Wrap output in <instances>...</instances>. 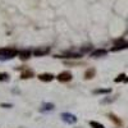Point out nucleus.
<instances>
[{
	"instance_id": "obj_1",
	"label": "nucleus",
	"mask_w": 128,
	"mask_h": 128,
	"mask_svg": "<svg viewBox=\"0 0 128 128\" xmlns=\"http://www.w3.org/2000/svg\"><path fill=\"white\" fill-rule=\"evenodd\" d=\"M16 55H19V51H17L16 49H0V56L14 58Z\"/></svg>"
},
{
	"instance_id": "obj_2",
	"label": "nucleus",
	"mask_w": 128,
	"mask_h": 128,
	"mask_svg": "<svg viewBox=\"0 0 128 128\" xmlns=\"http://www.w3.org/2000/svg\"><path fill=\"white\" fill-rule=\"evenodd\" d=\"M124 49H128V41L116 40L115 41V46L112 49V51H119V50H124Z\"/></svg>"
},
{
	"instance_id": "obj_3",
	"label": "nucleus",
	"mask_w": 128,
	"mask_h": 128,
	"mask_svg": "<svg viewBox=\"0 0 128 128\" xmlns=\"http://www.w3.org/2000/svg\"><path fill=\"white\" fill-rule=\"evenodd\" d=\"M56 78H58L59 82H69L72 80V74L69 72H62Z\"/></svg>"
},
{
	"instance_id": "obj_4",
	"label": "nucleus",
	"mask_w": 128,
	"mask_h": 128,
	"mask_svg": "<svg viewBox=\"0 0 128 128\" xmlns=\"http://www.w3.org/2000/svg\"><path fill=\"white\" fill-rule=\"evenodd\" d=\"M54 78L55 77L52 76L51 73H42V74H40V76H38V80L42 81V82H51Z\"/></svg>"
},
{
	"instance_id": "obj_5",
	"label": "nucleus",
	"mask_w": 128,
	"mask_h": 128,
	"mask_svg": "<svg viewBox=\"0 0 128 128\" xmlns=\"http://www.w3.org/2000/svg\"><path fill=\"white\" fill-rule=\"evenodd\" d=\"M49 52V49H38V50H35L34 55L35 56H44Z\"/></svg>"
},
{
	"instance_id": "obj_6",
	"label": "nucleus",
	"mask_w": 128,
	"mask_h": 128,
	"mask_svg": "<svg viewBox=\"0 0 128 128\" xmlns=\"http://www.w3.org/2000/svg\"><path fill=\"white\" fill-rule=\"evenodd\" d=\"M62 116H63V119H64V120H68L69 123H74V122L77 120L76 116H73V115H70V114H63Z\"/></svg>"
},
{
	"instance_id": "obj_7",
	"label": "nucleus",
	"mask_w": 128,
	"mask_h": 128,
	"mask_svg": "<svg viewBox=\"0 0 128 128\" xmlns=\"http://www.w3.org/2000/svg\"><path fill=\"white\" fill-rule=\"evenodd\" d=\"M106 50H95L92 54H91V56H94V58H98V56H102V55H106Z\"/></svg>"
},
{
	"instance_id": "obj_8",
	"label": "nucleus",
	"mask_w": 128,
	"mask_h": 128,
	"mask_svg": "<svg viewBox=\"0 0 128 128\" xmlns=\"http://www.w3.org/2000/svg\"><path fill=\"white\" fill-rule=\"evenodd\" d=\"M20 77H22V80H30V78L34 77V73H32L31 70H26V72L22 73V76H20Z\"/></svg>"
},
{
	"instance_id": "obj_9",
	"label": "nucleus",
	"mask_w": 128,
	"mask_h": 128,
	"mask_svg": "<svg viewBox=\"0 0 128 128\" xmlns=\"http://www.w3.org/2000/svg\"><path fill=\"white\" fill-rule=\"evenodd\" d=\"M31 56V52L30 51H19V58L22 60H26Z\"/></svg>"
},
{
	"instance_id": "obj_10",
	"label": "nucleus",
	"mask_w": 128,
	"mask_h": 128,
	"mask_svg": "<svg viewBox=\"0 0 128 128\" xmlns=\"http://www.w3.org/2000/svg\"><path fill=\"white\" fill-rule=\"evenodd\" d=\"M94 76H95V70L94 69H88L86 73H84V78L86 80H91V78H94Z\"/></svg>"
},
{
	"instance_id": "obj_11",
	"label": "nucleus",
	"mask_w": 128,
	"mask_h": 128,
	"mask_svg": "<svg viewBox=\"0 0 128 128\" xmlns=\"http://www.w3.org/2000/svg\"><path fill=\"white\" fill-rule=\"evenodd\" d=\"M90 126L92 127V128H105L101 123H98V122H95V120H92V122H90Z\"/></svg>"
},
{
	"instance_id": "obj_12",
	"label": "nucleus",
	"mask_w": 128,
	"mask_h": 128,
	"mask_svg": "<svg viewBox=\"0 0 128 128\" xmlns=\"http://www.w3.org/2000/svg\"><path fill=\"white\" fill-rule=\"evenodd\" d=\"M63 58H70V59H78L81 58V54H70V52H68V54L66 56H63Z\"/></svg>"
},
{
	"instance_id": "obj_13",
	"label": "nucleus",
	"mask_w": 128,
	"mask_h": 128,
	"mask_svg": "<svg viewBox=\"0 0 128 128\" xmlns=\"http://www.w3.org/2000/svg\"><path fill=\"white\" fill-rule=\"evenodd\" d=\"M8 80H9V74L8 73H0V82L8 81Z\"/></svg>"
},
{
	"instance_id": "obj_14",
	"label": "nucleus",
	"mask_w": 128,
	"mask_h": 128,
	"mask_svg": "<svg viewBox=\"0 0 128 128\" xmlns=\"http://www.w3.org/2000/svg\"><path fill=\"white\" fill-rule=\"evenodd\" d=\"M126 78H127L126 74H119V76L114 80V82H122V81H126Z\"/></svg>"
},
{
	"instance_id": "obj_15",
	"label": "nucleus",
	"mask_w": 128,
	"mask_h": 128,
	"mask_svg": "<svg viewBox=\"0 0 128 128\" xmlns=\"http://www.w3.org/2000/svg\"><path fill=\"white\" fill-rule=\"evenodd\" d=\"M110 118H112V119H113V120H114L116 124H120V120H119V119H116V118H115V116H114L113 114H110Z\"/></svg>"
},
{
	"instance_id": "obj_16",
	"label": "nucleus",
	"mask_w": 128,
	"mask_h": 128,
	"mask_svg": "<svg viewBox=\"0 0 128 128\" xmlns=\"http://www.w3.org/2000/svg\"><path fill=\"white\" fill-rule=\"evenodd\" d=\"M124 82H128V77H127V78H126V81H124Z\"/></svg>"
}]
</instances>
